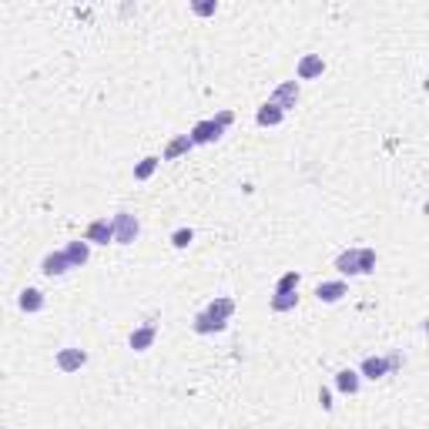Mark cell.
Returning a JSON list of instances; mask_svg holds the SVG:
<instances>
[{
	"instance_id": "1",
	"label": "cell",
	"mask_w": 429,
	"mask_h": 429,
	"mask_svg": "<svg viewBox=\"0 0 429 429\" xmlns=\"http://www.w3.org/2000/svg\"><path fill=\"white\" fill-rule=\"evenodd\" d=\"M376 248H345L336 255V272L339 275H349V278H359V275H372L376 272Z\"/></svg>"
},
{
	"instance_id": "2",
	"label": "cell",
	"mask_w": 429,
	"mask_h": 429,
	"mask_svg": "<svg viewBox=\"0 0 429 429\" xmlns=\"http://www.w3.org/2000/svg\"><path fill=\"white\" fill-rule=\"evenodd\" d=\"M111 222H114V245H135L137 235H141L137 215H131V211H118Z\"/></svg>"
},
{
	"instance_id": "3",
	"label": "cell",
	"mask_w": 429,
	"mask_h": 429,
	"mask_svg": "<svg viewBox=\"0 0 429 429\" xmlns=\"http://www.w3.org/2000/svg\"><path fill=\"white\" fill-rule=\"evenodd\" d=\"M54 366L70 376V372H81L87 366V352L84 349H77V345H64V349H57V356H54Z\"/></svg>"
},
{
	"instance_id": "4",
	"label": "cell",
	"mask_w": 429,
	"mask_h": 429,
	"mask_svg": "<svg viewBox=\"0 0 429 429\" xmlns=\"http://www.w3.org/2000/svg\"><path fill=\"white\" fill-rule=\"evenodd\" d=\"M299 98H302V87H299V81H282V84L272 91V98H269V104H275L282 114H289L295 104H299Z\"/></svg>"
},
{
	"instance_id": "5",
	"label": "cell",
	"mask_w": 429,
	"mask_h": 429,
	"mask_svg": "<svg viewBox=\"0 0 429 429\" xmlns=\"http://www.w3.org/2000/svg\"><path fill=\"white\" fill-rule=\"evenodd\" d=\"M68 272H70V262L64 255V248H54V252H47L40 258V275L44 278H64Z\"/></svg>"
},
{
	"instance_id": "6",
	"label": "cell",
	"mask_w": 429,
	"mask_h": 429,
	"mask_svg": "<svg viewBox=\"0 0 429 429\" xmlns=\"http://www.w3.org/2000/svg\"><path fill=\"white\" fill-rule=\"evenodd\" d=\"M322 74H326V57L322 54H302L299 57V68H295L299 81H319Z\"/></svg>"
},
{
	"instance_id": "7",
	"label": "cell",
	"mask_w": 429,
	"mask_h": 429,
	"mask_svg": "<svg viewBox=\"0 0 429 429\" xmlns=\"http://www.w3.org/2000/svg\"><path fill=\"white\" fill-rule=\"evenodd\" d=\"M84 241L87 245H111L114 241V222L111 218H94V222L87 225Z\"/></svg>"
},
{
	"instance_id": "8",
	"label": "cell",
	"mask_w": 429,
	"mask_h": 429,
	"mask_svg": "<svg viewBox=\"0 0 429 429\" xmlns=\"http://www.w3.org/2000/svg\"><path fill=\"white\" fill-rule=\"evenodd\" d=\"M345 295H349V285H345V278H332V282H319V285H315V299H319V302H326V306H336V302H343Z\"/></svg>"
},
{
	"instance_id": "9",
	"label": "cell",
	"mask_w": 429,
	"mask_h": 429,
	"mask_svg": "<svg viewBox=\"0 0 429 429\" xmlns=\"http://www.w3.org/2000/svg\"><path fill=\"white\" fill-rule=\"evenodd\" d=\"M222 135H225V128H218V124H215L211 118L198 121V124H195V128L188 131V137H191V144H195V148H198V144H215V141H218Z\"/></svg>"
},
{
	"instance_id": "10",
	"label": "cell",
	"mask_w": 429,
	"mask_h": 429,
	"mask_svg": "<svg viewBox=\"0 0 429 429\" xmlns=\"http://www.w3.org/2000/svg\"><path fill=\"white\" fill-rule=\"evenodd\" d=\"M44 306H47V299H44V292H40V289H34V285L20 289V295H17V309L20 312L37 315V312H44Z\"/></svg>"
},
{
	"instance_id": "11",
	"label": "cell",
	"mask_w": 429,
	"mask_h": 429,
	"mask_svg": "<svg viewBox=\"0 0 429 429\" xmlns=\"http://www.w3.org/2000/svg\"><path fill=\"white\" fill-rule=\"evenodd\" d=\"M158 339V326L155 322H148V326H137L131 336H128V345L135 349V352H148Z\"/></svg>"
},
{
	"instance_id": "12",
	"label": "cell",
	"mask_w": 429,
	"mask_h": 429,
	"mask_svg": "<svg viewBox=\"0 0 429 429\" xmlns=\"http://www.w3.org/2000/svg\"><path fill=\"white\" fill-rule=\"evenodd\" d=\"M356 372H359V379H372L376 382V379L389 376V362H386V356H366Z\"/></svg>"
},
{
	"instance_id": "13",
	"label": "cell",
	"mask_w": 429,
	"mask_h": 429,
	"mask_svg": "<svg viewBox=\"0 0 429 429\" xmlns=\"http://www.w3.org/2000/svg\"><path fill=\"white\" fill-rule=\"evenodd\" d=\"M202 312L211 315V319H218V322H232V315H235V299H228V295H215Z\"/></svg>"
},
{
	"instance_id": "14",
	"label": "cell",
	"mask_w": 429,
	"mask_h": 429,
	"mask_svg": "<svg viewBox=\"0 0 429 429\" xmlns=\"http://www.w3.org/2000/svg\"><path fill=\"white\" fill-rule=\"evenodd\" d=\"M64 255H68L70 269H84L87 262H91V245H87L84 239H74L64 245Z\"/></svg>"
},
{
	"instance_id": "15",
	"label": "cell",
	"mask_w": 429,
	"mask_h": 429,
	"mask_svg": "<svg viewBox=\"0 0 429 429\" xmlns=\"http://www.w3.org/2000/svg\"><path fill=\"white\" fill-rule=\"evenodd\" d=\"M359 386H362V379H359L356 369H339V372H336V389H339L343 396H356L359 393Z\"/></svg>"
},
{
	"instance_id": "16",
	"label": "cell",
	"mask_w": 429,
	"mask_h": 429,
	"mask_svg": "<svg viewBox=\"0 0 429 429\" xmlns=\"http://www.w3.org/2000/svg\"><path fill=\"white\" fill-rule=\"evenodd\" d=\"M195 148L191 144V137L188 135H178V137H172L168 144H165V151H161V161H174V158H185Z\"/></svg>"
},
{
	"instance_id": "17",
	"label": "cell",
	"mask_w": 429,
	"mask_h": 429,
	"mask_svg": "<svg viewBox=\"0 0 429 429\" xmlns=\"http://www.w3.org/2000/svg\"><path fill=\"white\" fill-rule=\"evenodd\" d=\"M191 329H195L198 336H218V332L228 329V322H218V319H211V315H205V312H198L195 322H191Z\"/></svg>"
},
{
	"instance_id": "18",
	"label": "cell",
	"mask_w": 429,
	"mask_h": 429,
	"mask_svg": "<svg viewBox=\"0 0 429 429\" xmlns=\"http://www.w3.org/2000/svg\"><path fill=\"white\" fill-rule=\"evenodd\" d=\"M282 121H285V114H282V111H278L275 104H269V101H265V104H262V107L255 111V124H258V128H278Z\"/></svg>"
},
{
	"instance_id": "19",
	"label": "cell",
	"mask_w": 429,
	"mask_h": 429,
	"mask_svg": "<svg viewBox=\"0 0 429 429\" xmlns=\"http://www.w3.org/2000/svg\"><path fill=\"white\" fill-rule=\"evenodd\" d=\"M158 168H161V158H158V155H144L135 165V181H148V178H155Z\"/></svg>"
},
{
	"instance_id": "20",
	"label": "cell",
	"mask_w": 429,
	"mask_h": 429,
	"mask_svg": "<svg viewBox=\"0 0 429 429\" xmlns=\"http://www.w3.org/2000/svg\"><path fill=\"white\" fill-rule=\"evenodd\" d=\"M299 306V292H275L269 299V309L272 312H292Z\"/></svg>"
},
{
	"instance_id": "21",
	"label": "cell",
	"mask_w": 429,
	"mask_h": 429,
	"mask_svg": "<svg viewBox=\"0 0 429 429\" xmlns=\"http://www.w3.org/2000/svg\"><path fill=\"white\" fill-rule=\"evenodd\" d=\"M299 282H302V275L295 272V269H289V272L275 282V292H299Z\"/></svg>"
},
{
	"instance_id": "22",
	"label": "cell",
	"mask_w": 429,
	"mask_h": 429,
	"mask_svg": "<svg viewBox=\"0 0 429 429\" xmlns=\"http://www.w3.org/2000/svg\"><path fill=\"white\" fill-rule=\"evenodd\" d=\"M188 7L195 17H215V14H218V3H215V0H191Z\"/></svg>"
},
{
	"instance_id": "23",
	"label": "cell",
	"mask_w": 429,
	"mask_h": 429,
	"mask_svg": "<svg viewBox=\"0 0 429 429\" xmlns=\"http://www.w3.org/2000/svg\"><path fill=\"white\" fill-rule=\"evenodd\" d=\"M191 241H195V232H191V228H178V232H172V245H174V248H188Z\"/></svg>"
},
{
	"instance_id": "24",
	"label": "cell",
	"mask_w": 429,
	"mask_h": 429,
	"mask_svg": "<svg viewBox=\"0 0 429 429\" xmlns=\"http://www.w3.org/2000/svg\"><path fill=\"white\" fill-rule=\"evenodd\" d=\"M211 121H215L218 128H225V131H228V128H232V121H235V114H232V111H218Z\"/></svg>"
},
{
	"instance_id": "25",
	"label": "cell",
	"mask_w": 429,
	"mask_h": 429,
	"mask_svg": "<svg viewBox=\"0 0 429 429\" xmlns=\"http://www.w3.org/2000/svg\"><path fill=\"white\" fill-rule=\"evenodd\" d=\"M319 406H322V409H332V393H329L326 386H322V389H319Z\"/></svg>"
},
{
	"instance_id": "26",
	"label": "cell",
	"mask_w": 429,
	"mask_h": 429,
	"mask_svg": "<svg viewBox=\"0 0 429 429\" xmlns=\"http://www.w3.org/2000/svg\"><path fill=\"white\" fill-rule=\"evenodd\" d=\"M386 362H389V376H393L396 369L402 366V356H399V352H393V356H389V359H386Z\"/></svg>"
},
{
	"instance_id": "27",
	"label": "cell",
	"mask_w": 429,
	"mask_h": 429,
	"mask_svg": "<svg viewBox=\"0 0 429 429\" xmlns=\"http://www.w3.org/2000/svg\"><path fill=\"white\" fill-rule=\"evenodd\" d=\"M0 429H3V426H0Z\"/></svg>"
}]
</instances>
